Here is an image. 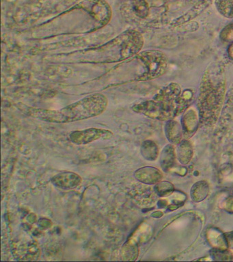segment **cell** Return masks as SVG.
Here are the masks:
<instances>
[{
  "mask_svg": "<svg viewBox=\"0 0 233 262\" xmlns=\"http://www.w3.org/2000/svg\"><path fill=\"white\" fill-rule=\"evenodd\" d=\"M219 13L225 18H233V0H215Z\"/></svg>",
  "mask_w": 233,
  "mask_h": 262,
  "instance_id": "obj_17",
  "label": "cell"
},
{
  "mask_svg": "<svg viewBox=\"0 0 233 262\" xmlns=\"http://www.w3.org/2000/svg\"><path fill=\"white\" fill-rule=\"evenodd\" d=\"M134 177L139 182L145 184H156L161 181L163 174L160 170L153 167H144L137 169Z\"/></svg>",
  "mask_w": 233,
  "mask_h": 262,
  "instance_id": "obj_9",
  "label": "cell"
},
{
  "mask_svg": "<svg viewBox=\"0 0 233 262\" xmlns=\"http://www.w3.org/2000/svg\"><path fill=\"white\" fill-rule=\"evenodd\" d=\"M226 78L221 65L215 64L206 71L200 85L198 106L200 121L214 126L220 116L226 92Z\"/></svg>",
  "mask_w": 233,
  "mask_h": 262,
  "instance_id": "obj_2",
  "label": "cell"
},
{
  "mask_svg": "<svg viewBox=\"0 0 233 262\" xmlns=\"http://www.w3.org/2000/svg\"><path fill=\"white\" fill-rule=\"evenodd\" d=\"M55 186L63 190H72L78 187L82 182L81 176L75 172L63 171L51 179Z\"/></svg>",
  "mask_w": 233,
  "mask_h": 262,
  "instance_id": "obj_8",
  "label": "cell"
},
{
  "mask_svg": "<svg viewBox=\"0 0 233 262\" xmlns=\"http://www.w3.org/2000/svg\"><path fill=\"white\" fill-rule=\"evenodd\" d=\"M212 255L215 259L220 261H230L233 259L232 254L230 251L225 249H215L211 252Z\"/></svg>",
  "mask_w": 233,
  "mask_h": 262,
  "instance_id": "obj_21",
  "label": "cell"
},
{
  "mask_svg": "<svg viewBox=\"0 0 233 262\" xmlns=\"http://www.w3.org/2000/svg\"><path fill=\"white\" fill-rule=\"evenodd\" d=\"M138 250L135 245H128L124 247L122 250V257L123 260L126 261H134L138 258Z\"/></svg>",
  "mask_w": 233,
  "mask_h": 262,
  "instance_id": "obj_20",
  "label": "cell"
},
{
  "mask_svg": "<svg viewBox=\"0 0 233 262\" xmlns=\"http://www.w3.org/2000/svg\"><path fill=\"white\" fill-rule=\"evenodd\" d=\"M141 154L147 161H155L159 155L158 146L154 141H144L141 147Z\"/></svg>",
  "mask_w": 233,
  "mask_h": 262,
  "instance_id": "obj_16",
  "label": "cell"
},
{
  "mask_svg": "<svg viewBox=\"0 0 233 262\" xmlns=\"http://www.w3.org/2000/svg\"><path fill=\"white\" fill-rule=\"evenodd\" d=\"M132 110L151 119L161 121L171 120L173 117L178 115L176 100L173 102L158 101L154 99L147 100L135 104L132 106Z\"/></svg>",
  "mask_w": 233,
  "mask_h": 262,
  "instance_id": "obj_4",
  "label": "cell"
},
{
  "mask_svg": "<svg viewBox=\"0 0 233 262\" xmlns=\"http://www.w3.org/2000/svg\"><path fill=\"white\" fill-rule=\"evenodd\" d=\"M113 137L112 131L105 129L91 128L75 130L69 135V139L74 144L87 145L99 139H110Z\"/></svg>",
  "mask_w": 233,
  "mask_h": 262,
  "instance_id": "obj_7",
  "label": "cell"
},
{
  "mask_svg": "<svg viewBox=\"0 0 233 262\" xmlns=\"http://www.w3.org/2000/svg\"><path fill=\"white\" fill-rule=\"evenodd\" d=\"M220 38L225 42H233V24H229L223 29L221 32Z\"/></svg>",
  "mask_w": 233,
  "mask_h": 262,
  "instance_id": "obj_22",
  "label": "cell"
},
{
  "mask_svg": "<svg viewBox=\"0 0 233 262\" xmlns=\"http://www.w3.org/2000/svg\"><path fill=\"white\" fill-rule=\"evenodd\" d=\"M228 52L229 57L233 59V42L231 43L230 46H229Z\"/></svg>",
  "mask_w": 233,
  "mask_h": 262,
  "instance_id": "obj_24",
  "label": "cell"
},
{
  "mask_svg": "<svg viewBox=\"0 0 233 262\" xmlns=\"http://www.w3.org/2000/svg\"><path fill=\"white\" fill-rule=\"evenodd\" d=\"M177 159L183 165L189 163L193 157L194 149L189 141H181L177 148Z\"/></svg>",
  "mask_w": 233,
  "mask_h": 262,
  "instance_id": "obj_13",
  "label": "cell"
},
{
  "mask_svg": "<svg viewBox=\"0 0 233 262\" xmlns=\"http://www.w3.org/2000/svg\"><path fill=\"white\" fill-rule=\"evenodd\" d=\"M155 191L159 196H167L173 193L175 187L170 182L160 181L155 184Z\"/></svg>",
  "mask_w": 233,
  "mask_h": 262,
  "instance_id": "obj_19",
  "label": "cell"
},
{
  "mask_svg": "<svg viewBox=\"0 0 233 262\" xmlns=\"http://www.w3.org/2000/svg\"><path fill=\"white\" fill-rule=\"evenodd\" d=\"M165 135L171 143L179 144L183 138V128L175 120H168L165 126Z\"/></svg>",
  "mask_w": 233,
  "mask_h": 262,
  "instance_id": "obj_12",
  "label": "cell"
},
{
  "mask_svg": "<svg viewBox=\"0 0 233 262\" xmlns=\"http://www.w3.org/2000/svg\"><path fill=\"white\" fill-rule=\"evenodd\" d=\"M76 1H77V0H66V3L67 4H69V5H70L71 4H72L73 3H75V2Z\"/></svg>",
  "mask_w": 233,
  "mask_h": 262,
  "instance_id": "obj_25",
  "label": "cell"
},
{
  "mask_svg": "<svg viewBox=\"0 0 233 262\" xmlns=\"http://www.w3.org/2000/svg\"><path fill=\"white\" fill-rule=\"evenodd\" d=\"M225 237H226L227 245L233 249V233H231L230 235H225Z\"/></svg>",
  "mask_w": 233,
  "mask_h": 262,
  "instance_id": "obj_23",
  "label": "cell"
},
{
  "mask_svg": "<svg viewBox=\"0 0 233 262\" xmlns=\"http://www.w3.org/2000/svg\"><path fill=\"white\" fill-rule=\"evenodd\" d=\"M132 8L134 14L140 18H146L150 12V7L146 0H133Z\"/></svg>",
  "mask_w": 233,
  "mask_h": 262,
  "instance_id": "obj_18",
  "label": "cell"
},
{
  "mask_svg": "<svg viewBox=\"0 0 233 262\" xmlns=\"http://www.w3.org/2000/svg\"><path fill=\"white\" fill-rule=\"evenodd\" d=\"M210 187L207 182L204 180L194 184L191 189V198L194 202H200L205 200L209 194Z\"/></svg>",
  "mask_w": 233,
  "mask_h": 262,
  "instance_id": "obj_14",
  "label": "cell"
},
{
  "mask_svg": "<svg viewBox=\"0 0 233 262\" xmlns=\"http://www.w3.org/2000/svg\"><path fill=\"white\" fill-rule=\"evenodd\" d=\"M121 48V61L137 55L144 45L142 35L138 31L130 30L118 36Z\"/></svg>",
  "mask_w": 233,
  "mask_h": 262,
  "instance_id": "obj_6",
  "label": "cell"
},
{
  "mask_svg": "<svg viewBox=\"0 0 233 262\" xmlns=\"http://www.w3.org/2000/svg\"><path fill=\"white\" fill-rule=\"evenodd\" d=\"M136 58L144 66V72L137 81H149L160 77L166 73L169 61L166 55L158 50H147L140 52Z\"/></svg>",
  "mask_w": 233,
  "mask_h": 262,
  "instance_id": "obj_3",
  "label": "cell"
},
{
  "mask_svg": "<svg viewBox=\"0 0 233 262\" xmlns=\"http://www.w3.org/2000/svg\"><path fill=\"white\" fill-rule=\"evenodd\" d=\"M176 155L175 149L172 145H167L163 148L161 155V167L163 171H170L175 165Z\"/></svg>",
  "mask_w": 233,
  "mask_h": 262,
  "instance_id": "obj_15",
  "label": "cell"
},
{
  "mask_svg": "<svg viewBox=\"0 0 233 262\" xmlns=\"http://www.w3.org/2000/svg\"><path fill=\"white\" fill-rule=\"evenodd\" d=\"M73 9H80L87 12L95 20L97 28L106 26L111 20L112 8L105 0H84Z\"/></svg>",
  "mask_w": 233,
  "mask_h": 262,
  "instance_id": "obj_5",
  "label": "cell"
},
{
  "mask_svg": "<svg viewBox=\"0 0 233 262\" xmlns=\"http://www.w3.org/2000/svg\"><path fill=\"white\" fill-rule=\"evenodd\" d=\"M198 125V118L196 112L193 110H189L186 112L182 119L183 135L186 137H192L195 133Z\"/></svg>",
  "mask_w": 233,
  "mask_h": 262,
  "instance_id": "obj_11",
  "label": "cell"
},
{
  "mask_svg": "<svg viewBox=\"0 0 233 262\" xmlns=\"http://www.w3.org/2000/svg\"><path fill=\"white\" fill-rule=\"evenodd\" d=\"M181 94V89L179 84L171 83L161 90L155 95L153 99L158 101L173 102H175Z\"/></svg>",
  "mask_w": 233,
  "mask_h": 262,
  "instance_id": "obj_10",
  "label": "cell"
},
{
  "mask_svg": "<svg viewBox=\"0 0 233 262\" xmlns=\"http://www.w3.org/2000/svg\"><path fill=\"white\" fill-rule=\"evenodd\" d=\"M107 97L102 94H92L59 110L26 108L28 116L45 122L65 124L78 122L99 116L107 108Z\"/></svg>",
  "mask_w": 233,
  "mask_h": 262,
  "instance_id": "obj_1",
  "label": "cell"
},
{
  "mask_svg": "<svg viewBox=\"0 0 233 262\" xmlns=\"http://www.w3.org/2000/svg\"><path fill=\"white\" fill-rule=\"evenodd\" d=\"M232 194H233V191H232Z\"/></svg>",
  "mask_w": 233,
  "mask_h": 262,
  "instance_id": "obj_26",
  "label": "cell"
}]
</instances>
